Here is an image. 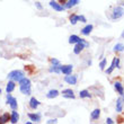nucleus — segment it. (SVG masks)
Masks as SVG:
<instances>
[{
    "mask_svg": "<svg viewBox=\"0 0 124 124\" xmlns=\"http://www.w3.org/2000/svg\"><path fill=\"white\" fill-rule=\"evenodd\" d=\"M18 84H19V86H26V87H31V80L28 78H26V77H24V78H22L18 81Z\"/></svg>",
    "mask_w": 124,
    "mask_h": 124,
    "instance_id": "obj_19",
    "label": "nucleus"
},
{
    "mask_svg": "<svg viewBox=\"0 0 124 124\" xmlns=\"http://www.w3.org/2000/svg\"><path fill=\"white\" fill-rule=\"evenodd\" d=\"M35 6L37 7V9H42V6H41V3L39 2H35Z\"/></svg>",
    "mask_w": 124,
    "mask_h": 124,
    "instance_id": "obj_32",
    "label": "nucleus"
},
{
    "mask_svg": "<svg viewBox=\"0 0 124 124\" xmlns=\"http://www.w3.org/2000/svg\"><path fill=\"white\" fill-rule=\"evenodd\" d=\"M7 104H9L11 109H17V107H18V105H17V99L14 98L13 96L10 95V93L7 95Z\"/></svg>",
    "mask_w": 124,
    "mask_h": 124,
    "instance_id": "obj_4",
    "label": "nucleus"
},
{
    "mask_svg": "<svg viewBox=\"0 0 124 124\" xmlns=\"http://www.w3.org/2000/svg\"><path fill=\"white\" fill-rule=\"evenodd\" d=\"M60 95V93L56 90V89H51L47 94H46V97L49 98V99H52V98H55V97H58Z\"/></svg>",
    "mask_w": 124,
    "mask_h": 124,
    "instance_id": "obj_14",
    "label": "nucleus"
},
{
    "mask_svg": "<svg viewBox=\"0 0 124 124\" xmlns=\"http://www.w3.org/2000/svg\"><path fill=\"white\" fill-rule=\"evenodd\" d=\"M79 3V0H68L67 3L64 5V8L65 9H69V8H72V7L77 6Z\"/></svg>",
    "mask_w": 124,
    "mask_h": 124,
    "instance_id": "obj_17",
    "label": "nucleus"
},
{
    "mask_svg": "<svg viewBox=\"0 0 124 124\" xmlns=\"http://www.w3.org/2000/svg\"><path fill=\"white\" fill-rule=\"evenodd\" d=\"M64 81L69 85H76L77 81H78V78H77V76H73V75H65L64 77Z\"/></svg>",
    "mask_w": 124,
    "mask_h": 124,
    "instance_id": "obj_6",
    "label": "nucleus"
},
{
    "mask_svg": "<svg viewBox=\"0 0 124 124\" xmlns=\"http://www.w3.org/2000/svg\"><path fill=\"white\" fill-rule=\"evenodd\" d=\"M24 77H25V75H24V72L20 71V70H14V71L8 73V78H9L10 80H14L15 82H18L20 79L24 78Z\"/></svg>",
    "mask_w": 124,
    "mask_h": 124,
    "instance_id": "obj_2",
    "label": "nucleus"
},
{
    "mask_svg": "<svg viewBox=\"0 0 124 124\" xmlns=\"http://www.w3.org/2000/svg\"><path fill=\"white\" fill-rule=\"evenodd\" d=\"M67 1H68V0H59V3H61L62 6H64L65 3H67Z\"/></svg>",
    "mask_w": 124,
    "mask_h": 124,
    "instance_id": "obj_31",
    "label": "nucleus"
},
{
    "mask_svg": "<svg viewBox=\"0 0 124 124\" xmlns=\"http://www.w3.org/2000/svg\"><path fill=\"white\" fill-rule=\"evenodd\" d=\"M73 65L72 64H67V65H61V72L63 75H70L72 72Z\"/></svg>",
    "mask_w": 124,
    "mask_h": 124,
    "instance_id": "obj_10",
    "label": "nucleus"
},
{
    "mask_svg": "<svg viewBox=\"0 0 124 124\" xmlns=\"http://www.w3.org/2000/svg\"><path fill=\"white\" fill-rule=\"evenodd\" d=\"M39 106V101L36 99L35 97H32L30 101V107L32 108V109H36V108Z\"/></svg>",
    "mask_w": 124,
    "mask_h": 124,
    "instance_id": "obj_13",
    "label": "nucleus"
},
{
    "mask_svg": "<svg viewBox=\"0 0 124 124\" xmlns=\"http://www.w3.org/2000/svg\"><path fill=\"white\" fill-rule=\"evenodd\" d=\"M79 20H80L81 23H87V19H86V17L82 16V15H80V16H79Z\"/></svg>",
    "mask_w": 124,
    "mask_h": 124,
    "instance_id": "obj_30",
    "label": "nucleus"
},
{
    "mask_svg": "<svg viewBox=\"0 0 124 124\" xmlns=\"http://www.w3.org/2000/svg\"><path fill=\"white\" fill-rule=\"evenodd\" d=\"M19 120V114L16 112V109H13V113L10 115V122L11 123H17Z\"/></svg>",
    "mask_w": 124,
    "mask_h": 124,
    "instance_id": "obj_15",
    "label": "nucleus"
},
{
    "mask_svg": "<svg viewBox=\"0 0 124 124\" xmlns=\"http://www.w3.org/2000/svg\"><path fill=\"white\" fill-rule=\"evenodd\" d=\"M47 123H56V120L55 118H54V120H49V121H47Z\"/></svg>",
    "mask_w": 124,
    "mask_h": 124,
    "instance_id": "obj_34",
    "label": "nucleus"
},
{
    "mask_svg": "<svg viewBox=\"0 0 124 124\" xmlns=\"http://www.w3.org/2000/svg\"><path fill=\"white\" fill-rule=\"evenodd\" d=\"M50 7H52L54 10H56V11H62V10H64V6H62L61 3L56 2V1H54V0H51L50 1Z\"/></svg>",
    "mask_w": 124,
    "mask_h": 124,
    "instance_id": "obj_7",
    "label": "nucleus"
},
{
    "mask_svg": "<svg viewBox=\"0 0 124 124\" xmlns=\"http://www.w3.org/2000/svg\"><path fill=\"white\" fill-rule=\"evenodd\" d=\"M118 64H120V59H118V56H116V58H114L113 61H112L111 67L106 70V73H107V75H111L115 68H118Z\"/></svg>",
    "mask_w": 124,
    "mask_h": 124,
    "instance_id": "obj_5",
    "label": "nucleus"
},
{
    "mask_svg": "<svg viewBox=\"0 0 124 124\" xmlns=\"http://www.w3.org/2000/svg\"><path fill=\"white\" fill-rule=\"evenodd\" d=\"M69 20H70L71 25H76V24L79 22V16L76 15V14H71V15L69 16Z\"/></svg>",
    "mask_w": 124,
    "mask_h": 124,
    "instance_id": "obj_20",
    "label": "nucleus"
},
{
    "mask_svg": "<svg viewBox=\"0 0 124 124\" xmlns=\"http://www.w3.org/2000/svg\"><path fill=\"white\" fill-rule=\"evenodd\" d=\"M123 101H124V95H122L121 98H118L117 99V103H116V112H122L123 109Z\"/></svg>",
    "mask_w": 124,
    "mask_h": 124,
    "instance_id": "obj_12",
    "label": "nucleus"
},
{
    "mask_svg": "<svg viewBox=\"0 0 124 124\" xmlns=\"http://www.w3.org/2000/svg\"><path fill=\"white\" fill-rule=\"evenodd\" d=\"M106 15H107L112 20H117L124 16V8H122V7H120V6H113L108 9Z\"/></svg>",
    "mask_w": 124,
    "mask_h": 124,
    "instance_id": "obj_1",
    "label": "nucleus"
},
{
    "mask_svg": "<svg viewBox=\"0 0 124 124\" xmlns=\"http://www.w3.org/2000/svg\"><path fill=\"white\" fill-rule=\"evenodd\" d=\"M114 51L115 52H122V51H124V45L121 44V43L116 44V45L114 46Z\"/></svg>",
    "mask_w": 124,
    "mask_h": 124,
    "instance_id": "obj_27",
    "label": "nucleus"
},
{
    "mask_svg": "<svg viewBox=\"0 0 124 124\" xmlns=\"http://www.w3.org/2000/svg\"><path fill=\"white\" fill-rule=\"evenodd\" d=\"M114 88H115V90L118 93V94L121 95H124V87H123V85H122V82H121V80H117V81H115L114 82Z\"/></svg>",
    "mask_w": 124,
    "mask_h": 124,
    "instance_id": "obj_8",
    "label": "nucleus"
},
{
    "mask_svg": "<svg viewBox=\"0 0 124 124\" xmlns=\"http://www.w3.org/2000/svg\"><path fill=\"white\" fill-rule=\"evenodd\" d=\"M80 41H81V39L77 35H71L69 37V43H70V44H77V43H79Z\"/></svg>",
    "mask_w": 124,
    "mask_h": 124,
    "instance_id": "obj_21",
    "label": "nucleus"
},
{
    "mask_svg": "<svg viewBox=\"0 0 124 124\" xmlns=\"http://www.w3.org/2000/svg\"><path fill=\"white\" fill-rule=\"evenodd\" d=\"M99 116H101V109H99V108H96V109H94V111L92 112L90 118H92L93 121H95V120H98Z\"/></svg>",
    "mask_w": 124,
    "mask_h": 124,
    "instance_id": "obj_18",
    "label": "nucleus"
},
{
    "mask_svg": "<svg viewBox=\"0 0 124 124\" xmlns=\"http://www.w3.org/2000/svg\"><path fill=\"white\" fill-rule=\"evenodd\" d=\"M19 90L22 94L24 95H31V87H26V86H19Z\"/></svg>",
    "mask_w": 124,
    "mask_h": 124,
    "instance_id": "obj_24",
    "label": "nucleus"
},
{
    "mask_svg": "<svg viewBox=\"0 0 124 124\" xmlns=\"http://www.w3.org/2000/svg\"><path fill=\"white\" fill-rule=\"evenodd\" d=\"M87 46H89V43H87L84 39H81L80 42L77 43V44H75L73 53H75V54H80V53L82 52V50L85 49V47H87Z\"/></svg>",
    "mask_w": 124,
    "mask_h": 124,
    "instance_id": "obj_3",
    "label": "nucleus"
},
{
    "mask_svg": "<svg viewBox=\"0 0 124 124\" xmlns=\"http://www.w3.org/2000/svg\"><path fill=\"white\" fill-rule=\"evenodd\" d=\"M28 117L34 122H39L41 121V115L39 114H32V113H28Z\"/></svg>",
    "mask_w": 124,
    "mask_h": 124,
    "instance_id": "obj_26",
    "label": "nucleus"
},
{
    "mask_svg": "<svg viewBox=\"0 0 124 124\" xmlns=\"http://www.w3.org/2000/svg\"><path fill=\"white\" fill-rule=\"evenodd\" d=\"M61 94H62V96H63V97H65V98H72V99H73V98L76 97L75 93H73V90H72V89H63Z\"/></svg>",
    "mask_w": 124,
    "mask_h": 124,
    "instance_id": "obj_9",
    "label": "nucleus"
},
{
    "mask_svg": "<svg viewBox=\"0 0 124 124\" xmlns=\"http://www.w3.org/2000/svg\"><path fill=\"white\" fill-rule=\"evenodd\" d=\"M93 28H94V26H93L92 24H89V25L85 26V27H84V28L81 30V34H82V35H85V36L89 35V34L93 32Z\"/></svg>",
    "mask_w": 124,
    "mask_h": 124,
    "instance_id": "obj_11",
    "label": "nucleus"
},
{
    "mask_svg": "<svg viewBox=\"0 0 124 124\" xmlns=\"http://www.w3.org/2000/svg\"><path fill=\"white\" fill-rule=\"evenodd\" d=\"M106 122H107L108 124H113V123H114V121H113L112 118H107V120H106Z\"/></svg>",
    "mask_w": 124,
    "mask_h": 124,
    "instance_id": "obj_33",
    "label": "nucleus"
},
{
    "mask_svg": "<svg viewBox=\"0 0 124 124\" xmlns=\"http://www.w3.org/2000/svg\"><path fill=\"white\" fill-rule=\"evenodd\" d=\"M61 65L62 64H58V65H51L49 69L50 72H54V73H60L61 72Z\"/></svg>",
    "mask_w": 124,
    "mask_h": 124,
    "instance_id": "obj_22",
    "label": "nucleus"
},
{
    "mask_svg": "<svg viewBox=\"0 0 124 124\" xmlns=\"http://www.w3.org/2000/svg\"><path fill=\"white\" fill-rule=\"evenodd\" d=\"M79 97H80V98H90L92 96H90V93H89V90L85 89V90H81V92L79 93Z\"/></svg>",
    "mask_w": 124,
    "mask_h": 124,
    "instance_id": "obj_25",
    "label": "nucleus"
},
{
    "mask_svg": "<svg viewBox=\"0 0 124 124\" xmlns=\"http://www.w3.org/2000/svg\"><path fill=\"white\" fill-rule=\"evenodd\" d=\"M8 121H10V114H8V113H5L2 116H0V124L7 123Z\"/></svg>",
    "mask_w": 124,
    "mask_h": 124,
    "instance_id": "obj_23",
    "label": "nucleus"
},
{
    "mask_svg": "<svg viewBox=\"0 0 124 124\" xmlns=\"http://www.w3.org/2000/svg\"><path fill=\"white\" fill-rule=\"evenodd\" d=\"M15 87H16V85H15V81H14V80H10V81H8V84H7V87H6L7 94H9V93L14 92Z\"/></svg>",
    "mask_w": 124,
    "mask_h": 124,
    "instance_id": "obj_16",
    "label": "nucleus"
},
{
    "mask_svg": "<svg viewBox=\"0 0 124 124\" xmlns=\"http://www.w3.org/2000/svg\"><path fill=\"white\" fill-rule=\"evenodd\" d=\"M50 62H51V64L52 65H58V64H61L60 63L59 60H56V59H50Z\"/></svg>",
    "mask_w": 124,
    "mask_h": 124,
    "instance_id": "obj_28",
    "label": "nucleus"
},
{
    "mask_svg": "<svg viewBox=\"0 0 124 124\" xmlns=\"http://www.w3.org/2000/svg\"><path fill=\"white\" fill-rule=\"evenodd\" d=\"M105 64H106V59H103L101 62V64H99V67H101V70H104L105 69Z\"/></svg>",
    "mask_w": 124,
    "mask_h": 124,
    "instance_id": "obj_29",
    "label": "nucleus"
}]
</instances>
